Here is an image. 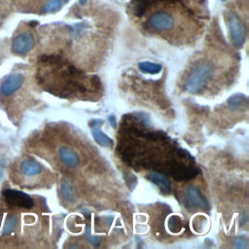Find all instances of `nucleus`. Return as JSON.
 <instances>
[{
	"mask_svg": "<svg viewBox=\"0 0 249 249\" xmlns=\"http://www.w3.org/2000/svg\"><path fill=\"white\" fill-rule=\"evenodd\" d=\"M214 74V65L209 62L196 64L185 81L184 89L189 93L201 92L210 82Z\"/></svg>",
	"mask_w": 249,
	"mask_h": 249,
	"instance_id": "1",
	"label": "nucleus"
},
{
	"mask_svg": "<svg viewBox=\"0 0 249 249\" xmlns=\"http://www.w3.org/2000/svg\"><path fill=\"white\" fill-rule=\"evenodd\" d=\"M184 204L190 211L196 209L208 210L210 207L208 200L202 195L201 191L195 186H190L185 190Z\"/></svg>",
	"mask_w": 249,
	"mask_h": 249,
	"instance_id": "2",
	"label": "nucleus"
},
{
	"mask_svg": "<svg viewBox=\"0 0 249 249\" xmlns=\"http://www.w3.org/2000/svg\"><path fill=\"white\" fill-rule=\"evenodd\" d=\"M3 197L5 202L13 207H20L25 209H30L34 205L32 197L20 191L7 189L3 191Z\"/></svg>",
	"mask_w": 249,
	"mask_h": 249,
	"instance_id": "3",
	"label": "nucleus"
},
{
	"mask_svg": "<svg viewBox=\"0 0 249 249\" xmlns=\"http://www.w3.org/2000/svg\"><path fill=\"white\" fill-rule=\"evenodd\" d=\"M229 29L232 44L236 48H241L246 38V28L243 21L235 14H231L229 17Z\"/></svg>",
	"mask_w": 249,
	"mask_h": 249,
	"instance_id": "4",
	"label": "nucleus"
},
{
	"mask_svg": "<svg viewBox=\"0 0 249 249\" xmlns=\"http://www.w3.org/2000/svg\"><path fill=\"white\" fill-rule=\"evenodd\" d=\"M34 46V37L30 32H23L15 37L12 44V52L16 54H25Z\"/></svg>",
	"mask_w": 249,
	"mask_h": 249,
	"instance_id": "5",
	"label": "nucleus"
},
{
	"mask_svg": "<svg viewBox=\"0 0 249 249\" xmlns=\"http://www.w3.org/2000/svg\"><path fill=\"white\" fill-rule=\"evenodd\" d=\"M148 22L154 29L169 30L174 25V18L166 12H156L149 17Z\"/></svg>",
	"mask_w": 249,
	"mask_h": 249,
	"instance_id": "6",
	"label": "nucleus"
},
{
	"mask_svg": "<svg viewBox=\"0 0 249 249\" xmlns=\"http://www.w3.org/2000/svg\"><path fill=\"white\" fill-rule=\"evenodd\" d=\"M23 84V77L20 74H12L8 76L0 87V93L4 96H10L16 92Z\"/></svg>",
	"mask_w": 249,
	"mask_h": 249,
	"instance_id": "7",
	"label": "nucleus"
},
{
	"mask_svg": "<svg viewBox=\"0 0 249 249\" xmlns=\"http://www.w3.org/2000/svg\"><path fill=\"white\" fill-rule=\"evenodd\" d=\"M103 122L100 121V120H93L92 122H90V126L92 127L91 129V133H92V136L93 138L95 139V141L101 145V146H104V147H112L114 142L113 140L107 136L106 134H104L100 128H99V125L102 124Z\"/></svg>",
	"mask_w": 249,
	"mask_h": 249,
	"instance_id": "8",
	"label": "nucleus"
},
{
	"mask_svg": "<svg viewBox=\"0 0 249 249\" xmlns=\"http://www.w3.org/2000/svg\"><path fill=\"white\" fill-rule=\"evenodd\" d=\"M58 156L62 163L70 168H74L79 164V157L77 153L68 147H60Z\"/></svg>",
	"mask_w": 249,
	"mask_h": 249,
	"instance_id": "9",
	"label": "nucleus"
},
{
	"mask_svg": "<svg viewBox=\"0 0 249 249\" xmlns=\"http://www.w3.org/2000/svg\"><path fill=\"white\" fill-rule=\"evenodd\" d=\"M147 178L151 182H153L155 185H157L162 194L164 195L170 194V191H171L170 182L164 175H162L160 172H152L147 176Z\"/></svg>",
	"mask_w": 249,
	"mask_h": 249,
	"instance_id": "10",
	"label": "nucleus"
},
{
	"mask_svg": "<svg viewBox=\"0 0 249 249\" xmlns=\"http://www.w3.org/2000/svg\"><path fill=\"white\" fill-rule=\"evenodd\" d=\"M228 106L233 111L245 110L248 107V98L242 93L233 94L228 99Z\"/></svg>",
	"mask_w": 249,
	"mask_h": 249,
	"instance_id": "11",
	"label": "nucleus"
},
{
	"mask_svg": "<svg viewBox=\"0 0 249 249\" xmlns=\"http://www.w3.org/2000/svg\"><path fill=\"white\" fill-rule=\"evenodd\" d=\"M20 170L26 176H36L41 173L42 166L39 162L33 160H24L20 163Z\"/></svg>",
	"mask_w": 249,
	"mask_h": 249,
	"instance_id": "12",
	"label": "nucleus"
},
{
	"mask_svg": "<svg viewBox=\"0 0 249 249\" xmlns=\"http://www.w3.org/2000/svg\"><path fill=\"white\" fill-rule=\"evenodd\" d=\"M139 69L143 73H148V74H158L161 70V65L150 61H142L138 64Z\"/></svg>",
	"mask_w": 249,
	"mask_h": 249,
	"instance_id": "13",
	"label": "nucleus"
},
{
	"mask_svg": "<svg viewBox=\"0 0 249 249\" xmlns=\"http://www.w3.org/2000/svg\"><path fill=\"white\" fill-rule=\"evenodd\" d=\"M18 218L16 216L9 215L6 219V221H5V224L2 228V230H1V234L2 235H7V234L13 232L16 230V228L18 226Z\"/></svg>",
	"mask_w": 249,
	"mask_h": 249,
	"instance_id": "14",
	"label": "nucleus"
},
{
	"mask_svg": "<svg viewBox=\"0 0 249 249\" xmlns=\"http://www.w3.org/2000/svg\"><path fill=\"white\" fill-rule=\"evenodd\" d=\"M130 5L132 13L137 17H141L147 10L148 0H131Z\"/></svg>",
	"mask_w": 249,
	"mask_h": 249,
	"instance_id": "15",
	"label": "nucleus"
},
{
	"mask_svg": "<svg viewBox=\"0 0 249 249\" xmlns=\"http://www.w3.org/2000/svg\"><path fill=\"white\" fill-rule=\"evenodd\" d=\"M61 194L65 200H67L69 202H73L75 200V194H74L73 189L65 182L62 183V185H61Z\"/></svg>",
	"mask_w": 249,
	"mask_h": 249,
	"instance_id": "16",
	"label": "nucleus"
},
{
	"mask_svg": "<svg viewBox=\"0 0 249 249\" xmlns=\"http://www.w3.org/2000/svg\"><path fill=\"white\" fill-rule=\"evenodd\" d=\"M62 6V0H50L43 8V13L57 12Z\"/></svg>",
	"mask_w": 249,
	"mask_h": 249,
	"instance_id": "17",
	"label": "nucleus"
},
{
	"mask_svg": "<svg viewBox=\"0 0 249 249\" xmlns=\"http://www.w3.org/2000/svg\"><path fill=\"white\" fill-rule=\"evenodd\" d=\"M181 220L177 216H173L169 219V228L173 232H177L181 229Z\"/></svg>",
	"mask_w": 249,
	"mask_h": 249,
	"instance_id": "18",
	"label": "nucleus"
},
{
	"mask_svg": "<svg viewBox=\"0 0 249 249\" xmlns=\"http://www.w3.org/2000/svg\"><path fill=\"white\" fill-rule=\"evenodd\" d=\"M108 120H109V123L112 124V126H113V127H116L117 123H116V119H115V117L111 115V116H109V117H108Z\"/></svg>",
	"mask_w": 249,
	"mask_h": 249,
	"instance_id": "19",
	"label": "nucleus"
},
{
	"mask_svg": "<svg viewBox=\"0 0 249 249\" xmlns=\"http://www.w3.org/2000/svg\"><path fill=\"white\" fill-rule=\"evenodd\" d=\"M2 176H3V166H2V164L0 163V180L2 179Z\"/></svg>",
	"mask_w": 249,
	"mask_h": 249,
	"instance_id": "20",
	"label": "nucleus"
},
{
	"mask_svg": "<svg viewBox=\"0 0 249 249\" xmlns=\"http://www.w3.org/2000/svg\"><path fill=\"white\" fill-rule=\"evenodd\" d=\"M86 2H87V0H80V4L81 5H85Z\"/></svg>",
	"mask_w": 249,
	"mask_h": 249,
	"instance_id": "21",
	"label": "nucleus"
},
{
	"mask_svg": "<svg viewBox=\"0 0 249 249\" xmlns=\"http://www.w3.org/2000/svg\"><path fill=\"white\" fill-rule=\"evenodd\" d=\"M159 1H161V0H159ZM168 1H175V0H168Z\"/></svg>",
	"mask_w": 249,
	"mask_h": 249,
	"instance_id": "22",
	"label": "nucleus"
},
{
	"mask_svg": "<svg viewBox=\"0 0 249 249\" xmlns=\"http://www.w3.org/2000/svg\"><path fill=\"white\" fill-rule=\"evenodd\" d=\"M222 1H226V0H222Z\"/></svg>",
	"mask_w": 249,
	"mask_h": 249,
	"instance_id": "23",
	"label": "nucleus"
}]
</instances>
